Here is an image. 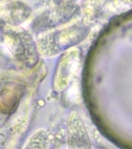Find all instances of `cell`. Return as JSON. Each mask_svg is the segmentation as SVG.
<instances>
[{
    "instance_id": "8992f818",
    "label": "cell",
    "mask_w": 132,
    "mask_h": 149,
    "mask_svg": "<svg viewBox=\"0 0 132 149\" xmlns=\"http://www.w3.org/2000/svg\"><path fill=\"white\" fill-rule=\"evenodd\" d=\"M77 61L78 55L76 51H69L63 56L56 74L55 87L58 90H62L69 84L72 75L77 68Z\"/></svg>"
},
{
    "instance_id": "7a4b0ae2",
    "label": "cell",
    "mask_w": 132,
    "mask_h": 149,
    "mask_svg": "<svg viewBox=\"0 0 132 149\" xmlns=\"http://www.w3.org/2000/svg\"><path fill=\"white\" fill-rule=\"evenodd\" d=\"M6 43L13 57L27 68H34L39 61L36 42L24 31L9 30L5 35Z\"/></svg>"
},
{
    "instance_id": "3957f363",
    "label": "cell",
    "mask_w": 132,
    "mask_h": 149,
    "mask_svg": "<svg viewBox=\"0 0 132 149\" xmlns=\"http://www.w3.org/2000/svg\"><path fill=\"white\" fill-rule=\"evenodd\" d=\"M67 130L68 149H92L87 128L77 112L69 114Z\"/></svg>"
},
{
    "instance_id": "6da1fadb",
    "label": "cell",
    "mask_w": 132,
    "mask_h": 149,
    "mask_svg": "<svg viewBox=\"0 0 132 149\" xmlns=\"http://www.w3.org/2000/svg\"><path fill=\"white\" fill-rule=\"evenodd\" d=\"M87 33L86 26L75 24L44 35L36 42L39 54L50 57L62 53L83 41Z\"/></svg>"
},
{
    "instance_id": "52a82bcc",
    "label": "cell",
    "mask_w": 132,
    "mask_h": 149,
    "mask_svg": "<svg viewBox=\"0 0 132 149\" xmlns=\"http://www.w3.org/2000/svg\"><path fill=\"white\" fill-rule=\"evenodd\" d=\"M50 137L45 130H38L30 137L23 149H48Z\"/></svg>"
},
{
    "instance_id": "5b68a950",
    "label": "cell",
    "mask_w": 132,
    "mask_h": 149,
    "mask_svg": "<svg viewBox=\"0 0 132 149\" xmlns=\"http://www.w3.org/2000/svg\"><path fill=\"white\" fill-rule=\"evenodd\" d=\"M30 13V8L20 2L0 6V26L19 25L23 23Z\"/></svg>"
},
{
    "instance_id": "277c9868",
    "label": "cell",
    "mask_w": 132,
    "mask_h": 149,
    "mask_svg": "<svg viewBox=\"0 0 132 149\" xmlns=\"http://www.w3.org/2000/svg\"><path fill=\"white\" fill-rule=\"evenodd\" d=\"M76 7L73 6L56 8L37 18L36 21L33 23V29L43 30L56 26L61 23L69 21L72 16L76 13Z\"/></svg>"
}]
</instances>
